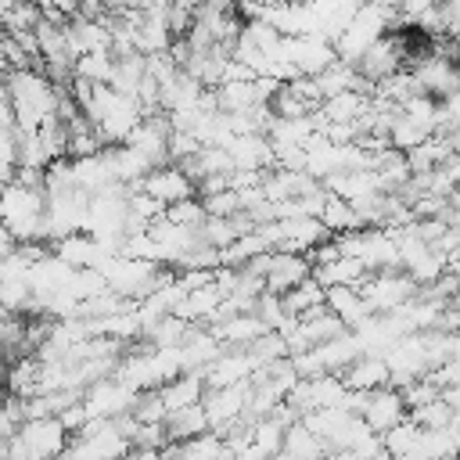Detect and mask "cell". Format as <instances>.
<instances>
[{
  "label": "cell",
  "instance_id": "1",
  "mask_svg": "<svg viewBox=\"0 0 460 460\" xmlns=\"http://www.w3.org/2000/svg\"><path fill=\"white\" fill-rule=\"evenodd\" d=\"M11 97V111H14V126L18 129H36L47 115H54L58 104V86H50L40 72L32 68H11L0 75Z\"/></svg>",
  "mask_w": 460,
  "mask_h": 460
},
{
  "label": "cell",
  "instance_id": "2",
  "mask_svg": "<svg viewBox=\"0 0 460 460\" xmlns=\"http://www.w3.org/2000/svg\"><path fill=\"white\" fill-rule=\"evenodd\" d=\"M133 190L155 198L162 208H169V205H176V201H183V198H194V183H190L176 165H158V169H151Z\"/></svg>",
  "mask_w": 460,
  "mask_h": 460
},
{
  "label": "cell",
  "instance_id": "3",
  "mask_svg": "<svg viewBox=\"0 0 460 460\" xmlns=\"http://www.w3.org/2000/svg\"><path fill=\"white\" fill-rule=\"evenodd\" d=\"M111 68H115V58H111L108 50H97V54H79L75 65H72V75H75V79H86V83L108 86Z\"/></svg>",
  "mask_w": 460,
  "mask_h": 460
},
{
  "label": "cell",
  "instance_id": "4",
  "mask_svg": "<svg viewBox=\"0 0 460 460\" xmlns=\"http://www.w3.org/2000/svg\"><path fill=\"white\" fill-rule=\"evenodd\" d=\"M162 219L172 223V226H198V223L205 219V208H201L198 198H183V201L169 205V208L162 212Z\"/></svg>",
  "mask_w": 460,
  "mask_h": 460
},
{
  "label": "cell",
  "instance_id": "5",
  "mask_svg": "<svg viewBox=\"0 0 460 460\" xmlns=\"http://www.w3.org/2000/svg\"><path fill=\"white\" fill-rule=\"evenodd\" d=\"M259 4H266V7H284V4H305V0H259Z\"/></svg>",
  "mask_w": 460,
  "mask_h": 460
},
{
  "label": "cell",
  "instance_id": "6",
  "mask_svg": "<svg viewBox=\"0 0 460 460\" xmlns=\"http://www.w3.org/2000/svg\"><path fill=\"white\" fill-rule=\"evenodd\" d=\"M18 4H25V0H0V11H7V7H18Z\"/></svg>",
  "mask_w": 460,
  "mask_h": 460
}]
</instances>
